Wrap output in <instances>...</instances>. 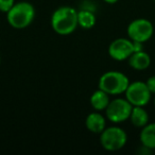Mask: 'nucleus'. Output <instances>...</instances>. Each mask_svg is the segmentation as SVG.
Masks as SVG:
<instances>
[{"label": "nucleus", "mask_w": 155, "mask_h": 155, "mask_svg": "<svg viewBox=\"0 0 155 155\" xmlns=\"http://www.w3.org/2000/svg\"><path fill=\"white\" fill-rule=\"evenodd\" d=\"M51 27L60 35H69L74 32L78 25V11L72 7L58 8L52 13Z\"/></svg>", "instance_id": "nucleus-1"}, {"label": "nucleus", "mask_w": 155, "mask_h": 155, "mask_svg": "<svg viewBox=\"0 0 155 155\" xmlns=\"http://www.w3.org/2000/svg\"><path fill=\"white\" fill-rule=\"evenodd\" d=\"M85 125H86L87 130L91 133L101 134L106 127V121L103 115L96 110V112L87 115L86 119H85Z\"/></svg>", "instance_id": "nucleus-9"}, {"label": "nucleus", "mask_w": 155, "mask_h": 155, "mask_svg": "<svg viewBox=\"0 0 155 155\" xmlns=\"http://www.w3.org/2000/svg\"><path fill=\"white\" fill-rule=\"evenodd\" d=\"M15 5V0H0V12L7 14Z\"/></svg>", "instance_id": "nucleus-15"}, {"label": "nucleus", "mask_w": 155, "mask_h": 155, "mask_svg": "<svg viewBox=\"0 0 155 155\" xmlns=\"http://www.w3.org/2000/svg\"><path fill=\"white\" fill-rule=\"evenodd\" d=\"M154 28L150 20L144 18H138L134 19L130 22L127 26V33L130 39L133 41H139V43H146L152 37Z\"/></svg>", "instance_id": "nucleus-6"}, {"label": "nucleus", "mask_w": 155, "mask_h": 155, "mask_svg": "<svg viewBox=\"0 0 155 155\" xmlns=\"http://www.w3.org/2000/svg\"><path fill=\"white\" fill-rule=\"evenodd\" d=\"M154 105H155V98H154Z\"/></svg>", "instance_id": "nucleus-18"}, {"label": "nucleus", "mask_w": 155, "mask_h": 155, "mask_svg": "<svg viewBox=\"0 0 155 155\" xmlns=\"http://www.w3.org/2000/svg\"><path fill=\"white\" fill-rule=\"evenodd\" d=\"M125 99L133 106H146L151 100V91H149L146 82L136 81L130 83L125 91Z\"/></svg>", "instance_id": "nucleus-7"}, {"label": "nucleus", "mask_w": 155, "mask_h": 155, "mask_svg": "<svg viewBox=\"0 0 155 155\" xmlns=\"http://www.w3.org/2000/svg\"><path fill=\"white\" fill-rule=\"evenodd\" d=\"M78 25L83 29H91L96 25V15L89 10L78 11Z\"/></svg>", "instance_id": "nucleus-14"}, {"label": "nucleus", "mask_w": 155, "mask_h": 155, "mask_svg": "<svg viewBox=\"0 0 155 155\" xmlns=\"http://www.w3.org/2000/svg\"><path fill=\"white\" fill-rule=\"evenodd\" d=\"M139 139L143 148L149 150L155 149V122L148 123L142 127L139 134Z\"/></svg>", "instance_id": "nucleus-12"}, {"label": "nucleus", "mask_w": 155, "mask_h": 155, "mask_svg": "<svg viewBox=\"0 0 155 155\" xmlns=\"http://www.w3.org/2000/svg\"><path fill=\"white\" fill-rule=\"evenodd\" d=\"M133 105L123 98H116L110 100V104L105 108L106 118L113 123H121L130 119Z\"/></svg>", "instance_id": "nucleus-5"}, {"label": "nucleus", "mask_w": 155, "mask_h": 155, "mask_svg": "<svg viewBox=\"0 0 155 155\" xmlns=\"http://www.w3.org/2000/svg\"><path fill=\"white\" fill-rule=\"evenodd\" d=\"M0 60H1V58H0Z\"/></svg>", "instance_id": "nucleus-19"}, {"label": "nucleus", "mask_w": 155, "mask_h": 155, "mask_svg": "<svg viewBox=\"0 0 155 155\" xmlns=\"http://www.w3.org/2000/svg\"><path fill=\"white\" fill-rule=\"evenodd\" d=\"M89 102H91V107L95 110H97V112L105 110V108L107 107V105L110 102V95L107 93H105L104 91H102V89L98 88L91 96Z\"/></svg>", "instance_id": "nucleus-11"}, {"label": "nucleus", "mask_w": 155, "mask_h": 155, "mask_svg": "<svg viewBox=\"0 0 155 155\" xmlns=\"http://www.w3.org/2000/svg\"><path fill=\"white\" fill-rule=\"evenodd\" d=\"M130 85L129 78L123 72L117 70L106 71L100 77L98 87L110 96H116L124 94Z\"/></svg>", "instance_id": "nucleus-3"}, {"label": "nucleus", "mask_w": 155, "mask_h": 155, "mask_svg": "<svg viewBox=\"0 0 155 155\" xmlns=\"http://www.w3.org/2000/svg\"><path fill=\"white\" fill-rule=\"evenodd\" d=\"M129 65L135 70H144L151 64V58L143 50L134 52L129 58Z\"/></svg>", "instance_id": "nucleus-10"}, {"label": "nucleus", "mask_w": 155, "mask_h": 155, "mask_svg": "<svg viewBox=\"0 0 155 155\" xmlns=\"http://www.w3.org/2000/svg\"><path fill=\"white\" fill-rule=\"evenodd\" d=\"M35 18V9L28 1L15 2L12 9L7 13V20L14 29L22 30L30 26Z\"/></svg>", "instance_id": "nucleus-2"}, {"label": "nucleus", "mask_w": 155, "mask_h": 155, "mask_svg": "<svg viewBox=\"0 0 155 155\" xmlns=\"http://www.w3.org/2000/svg\"><path fill=\"white\" fill-rule=\"evenodd\" d=\"M154 1H155V0H154Z\"/></svg>", "instance_id": "nucleus-20"}, {"label": "nucleus", "mask_w": 155, "mask_h": 155, "mask_svg": "<svg viewBox=\"0 0 155 155\" xmlns=\"http://www.w3.org/2000/svg\"><path fill=\"white\" fill-rule=\"evenodd\" d=\"M134 53V43L132 39L120 37L110 43L108 54L115 61H125Z\"/></svg>", "instance_id": "nucleus-8"}, {"label": "nucleus", "mask_w": 155, "mask_h": 155, "mask_svg": "<svg viewBox=\"0 0 155 155\" xmlns=\"http://www.w3.org/2000/svg\"><path fill=\"white\" fill-rule=\"evenodd\" d=\"M147 86H148L149 91H151V94H154L155 95V75H152L147 80L146 82Z\"/></svg>", "instance_id": "nucleus-16"}, {"label": "nucleus", "mask_w": 155, "mask_h": 155, "mask_svg": "<svg viewBox=\"0 0 155 155\" xmlns=\"http://www.w3.org/2000/svg\"><path fill=\"white\" fill-rule=\"evenodd\" d=\"M132 124L136 127H143L149 123V115L143 106H133L131 116H130Z\"/></svg>", "instance_id": "nucleus-13"}, {"label": "nucleus", "mask_w": 155, "mask_h": 155, "mask_svg": "<svg viewBox=\"0 0 155 155\" xmlns=\"http://www.w3.org/2000/svg\"><path fill=\"white\" fill-rule=\"evenodd\" d=\"M127 135L124 130L119 127H105L100 134V143L104 150L115 152L121 150L127 144Z\"/></svg>", "instance_id": "nucleus-4"}, {"label": "nucleus", "mask_w": 155, "mask_h": 155, "mask_svg": "<svg viewBox=\"0 0 155 155\" xmlns=\"http://www.w3.org/2000/svg\"><path fill=\"white\" fill-rule=\"evenodd\" d=\"M104 2H106V3H108V5H114V3H116V2H118L119 0H103Z\"/></svg>", "instance_id": "nucleus-17"}]
</instances>
